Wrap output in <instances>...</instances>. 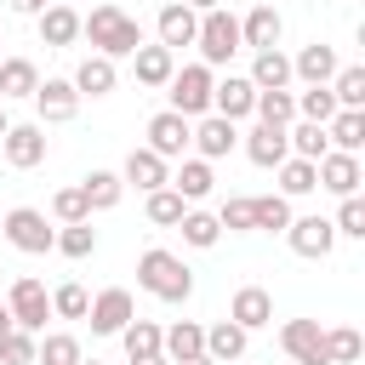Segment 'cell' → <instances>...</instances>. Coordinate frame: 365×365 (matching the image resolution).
I'll list each match as a JSON object with an SVG mask.
<instances>
[{"label": "cell", "mask_w": 365, "mask_h": 365, "mask_svg": "<svg viewBox=\"0 0 365 365\" xmlns=\"http://www.w3.org/2000/svg\"><path fill=\"white\" fill-rule=\"evenodd\" d=\"M80 34L97 46V57H131L137 46H143V23L137 17H125L114 0H103V6H91V17H80Z\"/></svg>", "instance_id": "6da1fadb"}, {"label": "cell", "mask_w": 365, "mask_h": 365, "mask_svg": "<svg viewBox=\"0 0 365 365\" xmlns=\"http://www.w3.org/2000/svg\"><path fill=\"white\" fill-rule=\"evenodd\" d=\"M137 285L148 291V297H160V302H188L194 297V268L182 262V257H171V251H143L137 257Z\"/></svg>", "instance_id": "7a4b0ae2"}, {"label": "cell", "mask_w": 365, "mask_h": 365, "mask_svg": "<svg viewBox=\"0 0 365 365\" xmlns=\"http://www.w3.org/2000/svg\"><path fill=\"white\" fill-rule=\"evenodd\" d=\"M211 86H217V74H211L205 63H188V68H177V74L165 80L171 114H182V120H200V114H211Z\"/></svg>", "instance_id": "3957f363"}, {"label": "cell", "mask_w": 365, "mask_h": 365, "mask_svg": "<svg viewBox=\"0 0 365 365\" xmlns=\"http://www.w3.org/2000/svg\"><path fill=\"white\" fill-rule=\"evenodd\" d=\"M194 46H200V63L205 68H217V63H228L234 51H240V17L234 11H200V29H194Z\"/></svg>", "instance_id": "277c9868"}, {"label": "cell", "mask_w": 365, "mask_h": 365, "mask_svg": "<svg viewBox=\"0 0 365 365\" xmlns=\"http://www.w3.org/2000/svg\"><path fill=\"white\" fill-rule=\"evenodd\" d=\"M0 228H6V240H11L17 251H29V257H46V251L57 245V228H51L46 211H34V205H11Z\"/></svg>", "instance_id": "5b68a950"}, {"label": "cell", "mask_w": 365, "mask_h": 365, "mask_svg": "<svg viewBox=\"0 0 365 365\" xmlns=\"http://www.w3.org/2000/svg\"><path fill=\"white\" fill-rule=\"evenodd\" d=\"M6 308H11V325H17V331H46V319H51V297H46V285H40L34 274H23V279L11 285Z\"/></svg>", "instance_id": "8992f818"}, {"label": "cell", "mask_w": 365, "mask_h": 365, "mask_svg": "<svg viewBox=\"0 0 365 365\" xmlns=\"http://www.w3.org/2000/svg\"><path fill=\"white\" fill-rule=\"evenodd\" d=\"M86 319H91V331H97V336H120V331L137 319V302H131V291H125V285H108V291H97V297H91Z\"/></svg>", "instance_id": "52a82bcc"}, {"label": "cell", "mask_w": 365, "mask_h": 365, "mask_svg": "<svg viewBox=\"0 0 365 365\" xmlns=\"http://www.w3.org/2000/svg\"><path fill=\"white\" fill-rule=\"evenodd\" d=\"M188 137H194V120H182V114H171V108H160L154 120H148V154H160V160H182L188 154Z\"/></svg>", "instance_id": "ba28073f"}, {"label": "cell", "mask_w": 365, "mask_h": 365, "mask_svg": "<svg viewBox=\"0 0 365 365\" xmlns=\"http://www.w3.org/2000/svg\"><path fill=\"white\" fill-rule=\"evenodd\" d=\"M0 154H6V165H11V171H34V165L46 160V125H40V120L11 125V131L0 137Z\"/></svg>", "instance_id": "9c48e42d"}, {"label": "cell", "mask_w": 365, "mask_h": 365, "mask_svg": "<svg viewBox=\"0 0 365 365\" xmlns=\"http://www.w3.org/2000/svg\"><path fill=\"white\" fill-rule=\"evenodd\" d=\"M314 177H319V188H325V194H336V200L359 194V182H365V171H359V154H336V148L314 160Z\"/></svg>", "instance_id": "30bf717a"}, {"label": "cell", "mask_w": 365, "mask_h": 365, "mask_svg": "<svg viewBox=\"0 0 365 365\" xmlns=\"http://www.w3.org/2000/svg\"><path fill=\"white\" fill-rule=\"evenodd\" d=\"M279 348L291 354V365H325V331H319V319H285L279 325Z\"/></svg>", "instance_id": "8fae6325"}, {"label": "cell", "mask_w": 365, "mask_h": 365, "mask_svg": "<svg viewBox=\"0 0 365 365\" xmlns=\"http://www.w3.org/2000/svg\"><path fill=\"white\" fill-rule=\"evenodd\" d=\"M234 143H240V125H234V120H222V114H200V120H194L188 148H194L200 160H222V154H234Z\"/></svg>", "instance_id": "7c38bea8"}, {"label": "cell", "mask_w": 365, "mask_h": 365, "mask_svg": "<svg viewBox=\"0 0 365 365\" xmlns=\"http://www.w3.org/2000/svg\"><path fill=\"white\" fill-rule=\"evenodd\" d=\"M251 108H257V86H251L245 74H228V80H217V86H211V114H222V120H234V125H240Z\"/></svg>", "instance_id": "4fadbf2b"}, {"label": "cell", "mask_w": 365, "mask_h": 365, "mask_svg": "<svg viewBox=\"0 0 365 365\" xmlns=\"http://www.w3.org/2000/svg\"><path fill=\"white\" fill-rule=\"evenodd\" d=\"M34 108H40V125H63L80 114V91L68 80H40L34 86Z\"/></svg>", "instance_id": "5bb4252c"}, {"label": "cell", "mask_w": 365, "mask_h": 365, "mask_svg": "<svg viewBox=\"0 0 365 365\" xmlns=\"http://www.w3.org/2000/svg\"><path fill=\"white\" fill-rule=\"evenodd\" d=\"M285 240H291V251H297V257H331L336 228H331V217H291Z\"/></svg>", "instance_id": "9a60e30c"}, {"label": "cell", "mask_w": 365, "mask_h": 365, "mask_svg": "<svg viewBox=\"0 0 365 365\" xmlns=\"http://www.w3.org/2000/svg\"><path fill=\"white\" fill-rule=\"evenodd\" d=\"M120 182H125V188L154 194V188H165V182H171V165H165L160 154H148V148H131V154H125V165H120Z\"/></svg>", "instance_id": "2e32d148"}, {"label": "cell", "mask_w": 365, "mask_h": 365, "mask_svg": "<svg viewBox=\"0 0 365 365\" xmlns=\"http://www.w3.org/2000/svg\"><path fill=\"white\" fill-rule=\"evenodd\" d=\"M228 319H234L240 331H262V325H274V297H268L262 285H240L234 302H228Z\"/></svg>", "instance_id": "e0dca14e"}, {"label": "cell", "mask_w": 365, "mask_h": 365, "mask_svg": "<svg viewBox=\"0 0 365 365\" xmlns=\"http://www.w3.org/2000/svg\"><path fill=\"white\" fill-rule=\"evenodd\" d=\"M342 63H336V51L325 46V40H314V46H302L297 57H291V80H302V86H331V74H336Z\"/></svg>", "instance_id": "ac0fdd59"}, {"label": "cell", "mask_w": 365, "mask_h": 365, "mask_svg": "<svg viewBox=\"0 0 365 365\" xmlns=\"http://www.w3.org/2000/svg\"><path fill=\"white\" fill-rule=\"evenodd\" d=\"M245 154H251V165H262V171L285 165V160H291L285 125H251V131H245Z\"/></svg>", "instance_id": "d6986e66"}, {"label": "cell", "mask_w": 365, "mask_h": 365, "mask_svg": "<svg viewBox=\"0 0 365 365\" xmlns=\"http://www.w3.org/2000/svg\"><path fill=\"white\" fill-rule=\"evenodd\" d=\"M194 29H200V11H188L182 0H171V6H160V46L177 57L182 46H194Z\"/></svg>", "instance_id": "ffe728a7"}, {"label": "cell", "mask_w": 365, "mask_h": 365, "mask_svg": "<svg viewBox=\"0 0 365 365\" xmlns=\"http://www.w3.org/2000/svg\"><path fill=\"white\" fill-rule=\"evenodd\" d=\"M279 11L274 6H251L245 17H240V46H251V51H274L279 46Z\"/></svg>", "instance_id": "44dd1931"}, {"label": "cell", "mask_w": 365, "mask_h": 365, "mask_svg": "<svg viewBox=\"0 0 365 365\" xmlns=\"http://www.w3.org/2000/svg\"><path fill=\"white\" fill-rule=\"evenodd\" d=\"M245 342H251V331H240L234 319L205 325V359H211V365H234V359H245Z\"/></svg>", "instance_id": "7402d4cb"}, {"label": "cell", "mask_w": 365, "mask_h": 365, "mask_svg": "<svg viewBox=\"0 0 365 365\" xmlns=\"http://www.w3.org/2000/svg\"><path fill=\"white\" fill-rule=\"evenodd\" d=\"M325 143L336 154H359L365 148V108H336L331 125H325Z\"/></svg>", "instance_id": "603a6c76"}, {"label": "cell", "mask_w": 365, "mask_h": 365, "mask_svg": "<svg viewBox=\"0 0 365 365\" xmlns=\"http://www.w3.org/2000/svg\"><path fill=\"white\" fill-rule=\"evenodd\" d=\"M211 182H217V177H211V160H200V154H194V160H182V165L171 171V182H165V188H177V194H182V205H194V200H205V194H211Z\"/></svg>", "instance_id": "cb8c5ba5"}, {"label": "cell", "mask_w": 365, "mask_h": 365, "mask_svg": "<svg viewBox=\"0 0 365 365\" xmlns=\"http://www.w3.org/2000/svg\"><path fill=\"white\" fill-rule=\"evenodd\" d=\"M40 40L57 46V51L74 46V40H80V11H74V6H46V11H40Z\"/></svg>", "instance_id": "d4e9b609"}, {"label": "cell", "mask_w": 365, "mask_h": 365, "mask_svg": "<svg viewBox=\"0 0 365 365\" xmlns=\"http://www.w3.org/2000/svg\"><path fill=\"white\" fill-rule=\"evenodd\" d=\"M131 68H137V86H165L177 74V57L165 46H137L131 51Z\"/></svg>", "instance_id": "484cf974"}, {"label": "cell", "mask_w": 365, "mask_h": 365, "mask_svg": "<svg viewBox=\"0 0 365 365\" xmlns=\"http://www.w3.org/2000/svg\"><path fill=\"white\" fill-rule=\"evenodd\" d=\"M257 91H285L291 86V57L274 46V51H257V63H251V74H245Z\"/></svg>", "instance_id": "4316f807"}, {"label": "cell", "mask_w": 365, "mask_h": 365, "mask_svg": "<svg viewBox=\"0 0 365 365\" xmlns=\"http://www.w3.org/2000/svg\"><path fill=\"white\" fill-rule=\"evenodd\" d=\"M114 80H120V74H114V63L91 51V57L74 68V80H68V86H74L80 97H108V91H114Z\"/></svg>", "instance_id": "83f0119b"}, {"label": "cell", "mask_w": 365, "mask_h": 365, "mask_svg": "<svg viewBox=\"0 0 365 365\" xmlns=\"http://www.w3.org/2000/svg\"><path fill=\"white\" fill-rule=\"evenodd\" d=\"M160 354L177 365V359H194V354H205V325H194V319H177L165 336H160Z\"/></svg>", "instance_id": "f1b7e54d"}, {"label": "cell", "mask_w": 365, "mask_h": 365, "mask_svg": "<svg viewBox=\"0 0 365 365\" xmlns=\"http://www.w3.org/2000/svg\"><path fill=\"white\" fill-rule=\"evenodd\" d=\"M80 194H86L91 211H114L120 194H125V182H120V171H91V177H80Z\"/></svg>", "instance_id": "f546056e"}, {"label": "cell", "mask_w": 365, "mask_h": 365, "mask_svg": "<svg viewBox=\"0 0 365 365\" xmlns=\"http://www.w3.org/2000/svg\"><path fill=\"white\" fill-rule=\"evenodd\" d=\"M40 68L29 57H0V97H34Z\"/></svg>", "instance_id": "4dcf8cb0"}, {"label": "cell", "mask_w": 365, "mask_h": 365, "mask_svg": "<svg viewBox=\"0 0 365 365\" xmlns=\"http://www.w3.org/2000/svg\"><path fill=\"white\" fill-rule=\"evenodd\" d=\"M285 143H291L297 160H319V154H331L325 125H314V120H291V125H285Z\"/></svg>", "instance_id": "1f68e13d"}, {"label": "cell", "mask_w": 365, "mask_h": 365, "mask_svg": "<svg viewBox=\"0 0 365 365\" xmlns=\"http://www.w3.org/2000/svg\"><path fill=\"white\" fill-rule=\"evenodd\" d=\"M251 228H262V234H285V228H291V200H285V194H262V200H251Z\"/></svg>", "instance_id": "d6a6232c"}, {"label": "cell", "mask_w": 365, "mask_h": 365, "mask_svg": "<svg viewBox=\"0 0 365 365\" xmlns=\"http://www.w3.org/2000/svg\"><path fill=\"white\" fill-rule=\"evenodd\" d=\"M80 359H86L80 336H68V331H51V336L34 342V365H80Z\"/></svg>", "instance_id": "836d02e7"}, {"label": "cell", "mask_w": 365, "mask_h": 365, "mask_svg": "<svg viewBox=\"0 0 365 365\" xmlns=\"http://www.w3.org/2000/svg\"><path fill=\"white\" fill-rule=\"evenodd\" d=\"M274 171H279V194H285V200H302V194H314V188H319L314 160H297V154H291V160H285V165H274Z\"/></svg>", "instance_id": "e575fe53"}, {"label": "cell", "mask_w": 365, "mask_h": 365, "mask_svg": "<svg viewBox=\"0 0 365 365\" xmlns=\"http://www.w3.org/2000/svg\"><path fill=\"white\" fill-rule=\"evenodd\" d=\"M177 228H182V245H194V251H211V245L222 240L217 217H211V211H194V205L182 211V222H177Z\"/></svg>", "instance_id": "d590c367"}, {"label": "cell", "mask_w": 365, "mask_h": 365, "mask_svg": "<svg viewBox=\"0 0 365 365\" xmlns=\"http://www.w3.org/2000/svg\"><path fill=\"white\" fill-rule=\"evenodd\" d=\"M160 336H165V331H160L154 319H131V325L120 331V342H125V359H154V354H160Z\"/></svg>", "instance_id": "8d00e7d4"}, {"label": "cell", "mask_w": 365, "mask_h": 365, "mask_svg": "<svg viewBox=\"0 0 365 365\" xmlns=\"http://www.w3.org/2000/svg\"><path fill=\"white\" fill-rule=\"evenodd\" d=\"M331 97H336V108H365V68L359 63L336 68L331 74Z\"/></svg>", "instance_id": "74e56055"}, {"label": "cell", "mask_w": 365, "mask_h": 365, "mask_svg": "<svg viewBox=\"0 0 365 365\" xmlns=\"http://www.w3.org/2000/svg\"><path fill=\"white\" fill-rule=\"evenodd\" d=\"M257 125H291L297 120V97L291 91H257Z\"/></svg>", "instance_id": "f35d334b"}, {"label": "cell", "mask_w": 365, "mask_h": 365, "mask_svg": "<svg viewBox=\"0 0 365 365\" xmlns=\"http://www.w3.org/2000/svg\"><path fill=\"white\" fill-rule=\"evenodd\" d=\"M143 211H148V222H154V228H177L188 205H182V194H177V188H154Z\"/></svg>", "instance_id": "ab89813d"}, {"label": "cell", "mask_w": 365, "mask_h": 365, "mask_svg": "<svg viewBox=\"0 0 365 365\" xmlns=\"http://www.w3.org/2000/svg\"><path fill=\"white\" fill-rule=\"evenodd\" d=\"M331 114H336V97H331V86H308V91L297 97V120L331 125Z\"/></svg>", "instance_id": "60d3db41"}, {"label": "cell", "mask_w": 365, "mask_h": 365, "mask_svg": "<svg viewBox=\"0 0 365 365\" xmlns=\"http://www.w3.org/2000/svg\"><path fill=\"white\" fill-rule=\"evenodd\" d=\"M51 217L68 228V222H91V205H86V194H80V182L74 188H57L51 194Z\"/></svg>", "instance_id": "b9f144b4"}, {"label": "cell", "mask_w": 365, "mask_h": 365, "mask_svg": "<svg viewBox=\"0 0 365 365\" xmlns=\"http://www.w3.org/2000/svg\"><path fill=\"white\" fill-rule=\"evenodd\" d=\"M354 359H359V331L354 325L325 331V365H354Z\"/></svg>", "instance_id": "7bdbcfd3"}, {"label": "cell", "mask_w": 365, "mask_h": 365, "mask_svg": "<svg viewBox=\"0 0 365 365\" xmlns=\"http://www.w3.org/2000/svg\"><path fill=\"white\" fill-rule=\"evenodd\" d=\"M51 251H63V257H91V251H97V228H91V222H68Z\"/></svg>", "instance_id": "ee69618b"}, {"label": "cell", "mask_w": 365, "mask_h": 365, "mask_svg": "<svg viewBox=\"0 0 365 365\" xmlns=\"http://www.w3.org/2000/svg\"><path fill=\"white\" fill-rule=\"evenodd\" d=\"M86 308H91L86 285H74V279H68V285H57V291H51V314H57V319H86Z\"/></svg>", "instance_id": "f6af8a7d"}, {"label": "cell", "mask_w": 365, "mask_h": 365, "mask_svg": "<svg viewBox=\"0 0 365 365\" xmlns=\"http://www.w3.org/2000/svg\"><path fill=\"white\" fill-rule=\"evenodd\" d=\"M331 228H336V234H348V240H365V200H359V194H348V200L336 205Z\"/></svg>", "instance_id": "bcb514c9"}, {"label": "cell", "mask_w": 365, "mask_h": 365, "mask_svg": "<svg viewBox=\"0 0 365 365\" xmlns=\"http://www.w3.org/2000/svg\"><path fill=\"white\" fill-rule=\"evenodd\" d=\"M0 365H34V331H6L0 336Z\"/></svg>", "instance_id": "7dc6e473"}, {"label": "cell", "mask_w": 365, "mask_h": 365, "mask_svg": "<svg viewBox=\"0 0 365 365\" xmlns=\"http://www.w3.org/2000/svg\"><path fill=\"white\" fill-rule=\"evenodd\" d=\"M217 228L245 234V228H251V200H245V194H228V200H222V211H217Z\"/></svg>", "instance_id": "c3c4849f"}, {"label": "cell", "mask_w": 365, "mask_h": 365, "mask_svg": "<svg viewBox=\"0 0 365 365\" xmlns=\"http://www.w3.org/2000/svg\"><path fill=\"white\" fill-rule=\"evenodd\" d=\"M6 6H11V11H23V17H40L51 0H6Z\"/></svg>", "instance_id": "681fc988"}, {"label": "cell", "mask_w": 365, "mask_h": 365, "mask_svg": "<svg viewBox=\"0 0 365 365\" xmlns=\"http://www.w3.org/2000/svg\"><path fill=\"white\" fill-rule=\"evenodd\" d=\"M182 6H188V11H217L222 0H182Z\"/></svg>", "instance_id": "f907efd6"}, {"label": "cell", "mask_w": 365, "mask_h": 365, "mask_svg": "<svg viewBox=\"0 0 365 365\" xmlns=\"http://www.w3.org/2000/svg\"><path fill=\"white\" fill-rule=\"evenodd\" d=\"M6 331H17V325H11V308L0 302V336H6Z\"/></svg>", "instance_id": "816d5d0a"}, {"label": "cell", "mask_w": 365, "mask_h": 365, "mask_svg": "<svg viewBox=\"0 0 365 365\" xmlns=\"http://www.w3.org/2000/svg\"><path fill=\"white\" fill-rule=\"evenodd\" d=\"M131 365H171V359H165V354H154V359H131Z\"/></svg>", "instance_id": "f5cc1de1"}, {"label": "cell", "mask_w": 365, "mask_h": 365, "mask_svg": "<svg viewBox=\"0 0 365 365\" xmlns=\"http://www.w3.org/2000/svg\"><path fill=\"white\" fill-rule=\"evenodd\" d=\"M177 365H211V359H205V354H194V359H177Z\"/></svg>", "instance_id": "db71d44e"}, {"label": "cell", "mask_w": 365, "mask_h": 365, "mask_svg": "<svg viewBox=\"0 0 365 365\" xmlns=\"http://www.w3.org/2000/svg\"><path fill=\"white\" fill-rule=\"evenodd\" d=\"M6 131H11V120H6V108H0V137H6Z\"/></svg>", "instance_id": "11a10c76"}, {"label": "cell", "mask_w": 365, "mask_h": 365, "mask_svg": "<svg viewBox=\"0 0 365 365\" xmlns=\"http://www.w3.org/2000/svg\"><path fill=\"white\" fill-rule=\"evenodd\" d=\"M51 6H74V0H51Z\"/></svg>", "instance_id": "9f6ffc18"}, {"label": "cell", "mask_w": 365, "mask_h": 365, "mask_svg": "<svg viewBox=\"0 0 365 365\" xmlns=\"http://www.w3.org/2000/svg\"><path fill=\"white\" fill-rule=\"evenodd\" d=\"M80 365H103V359H80Z\"/></svg>", "instance_id": "6f0895ef"}]
</instances>
